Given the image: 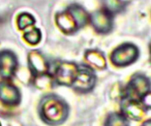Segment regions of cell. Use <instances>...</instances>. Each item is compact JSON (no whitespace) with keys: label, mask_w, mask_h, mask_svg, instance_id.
<instances>
[{"label":"cell","mask_w":151,"mask_h":126,"mask_svg":"<svg viewBox=\"0 0 151 126\" xmlns=\"http://www.w3.org/2000/svg\"><path fill=\"white\" fill-rule=\"evenodd\" d=\"M40 116L42 120L51 125H59L66 120L68 107L57 95H49L40 103Z\"/></svg>","instance_id":"1"},{"label":"cell","mask_w":151,"mask_h":126,"mask_svg":"<svg viewBox=\"0 0 151 126\" xmlns=\"http://www.w3.org/2000/svg\"><path fill=\"white\" fill-rule=\"evenodd\" d=\"M139 50L134 44H124L116 48L111 55V61L116 66H126L138 59Z\"/></svg>","instance_id":"2"},{"label":"cell","mask_w":151,"mask_h":126,"mask_svg":"<svg viewBox=\"0 0 151 126\" xmlns=\"http://www.w3.org/2000/svg\"><path fill=\"white\" fill-rule=\"evenodd\" d=\"M151 83L149 79L144 74H138L134 76L130 80L128 86L126 87L125 98L138 100L139 98H143L150 90Z\"/></svg>","instance_id":"3"},{"label":"cell","mask_w":151,"mask_h":126,"mask_svg":"<svg viewBox=\"0 0 151 126\" xmlns=\"http://www.w3.org/2000/svg\"><path fill=\"white\" fill-rule=\"evenodd\" d=\"M95 74L92 69L88 67H79L78 74L73 83V87L80 92H88L94 87Z\"/></svg>","instance_id":"4"},{"label":"cell","mask_w":151,"mask_h":126,"mask_svg":"<svg viewBox=\"0 0 151 126\" xmlns=\"http://www.w3.org/2000/svg\"><path fill=\"white\" fill-rule=\"evenodd\" d=\"M79 66L73 62H63L60 63L56 68L55 72V80L58 84L61 85H73L77 74H78Z\"/></svg>","instance_id":"5"},{"label":"cell","mask_w":151,"mask_h":126,"mask_svg":"<svg viewBox=\"0 0 151 126\" xmlns=\"http://www.w3.org/2000/svg\"><path fill=\"white\" fill-rule=\"evenodd\" d=\"M91 24L93 28L97 32L101 33H108L112 30L113 27V18L110 13H108L105 9L97 11L92 14L90 18Z\"/></svg>","instance_id":"6"},{"label":"cell","mask_w":151,"mask_h":126,"mask_svg":"<svg viewBox=\"0 0 151 126\" xmlns=\"http://www.w3.org/2000/svg\"><path fill=\"white\" fill-rule=\"evenodd\" d=\"M122 112L127 119L141 120L145 115V107L138 102V100L125 98L122 102Z\"/></svg>","instance_id":"7"},{"label":"cell","mask_w":151,"mask_h":126,"mask_svg":"<svg viewBox=\"0 0 151 126\" xmlns=\"http://www.w3.org/2000/svg\"><path fill=\"white\" fill-rule=\"evenodd\" d=\"M17 66L16 57L12 53L4 52L0 54V74L5 78H9L15 72Z\"/></svg>","instance_id":"8"},{"label":"cell","mask_w":151,"mask_h":126,"mask_svg":"<svg viewBox=\"0 0 151 126\" xmlns=\"http://www.w3.org/2000/svg\"><path fill=\"white\" fill-rule=\"evenodd\" d=\"M0 98L7 105H16L19 102L20 94L17 88L9 84H0Z\"/></svg>","instance_id":"9"},{"label":"cell","mask_w":151,"mask_h":126,"mask_svg":"<svg viewBox=\"0 0 151 126\" xmlns=\"http://www.w3.org/2000/svg\"><path fill=\"white\" fill-rule=\"evenodd\" d=\"M56 21L58 26L66 33H73L76 30H78V26L77 23L75 22L73 18L69 14L68 11H63V13H59L56 16Z\"/></svg>","instance_id":"10"},{"label":"cell","mask_w":151,"mask_h":126,"mask_svg":"<svg viewBox=\"0 0 151 126\" xmlns=\"http://www.w3.org/2000/svg\"><path fill=\"white\" fill-rule=\"evenodd\" d=\"M67 11H69V14L71 15V17L73 18L75 22L77 23L78 28H81L83 26H85L88 21V15L87 11L83 9L82 6L77 4H73L67 9Z\"/></svg>","instance_id":"11"},{"label":"cell","mask_w":151,"mask_h":126,"mask_svg":"<svg viewBox=\"0 0 151 126\" xmlns=\"http://www.w3.org/2000/svg\"><path fill=\"white\" fill-rule=\"evenodd\" d=\"M30 65L31 68L37 74H42L48 70V64H47L45 58L42 56V54L37 52H33L30 54L29 57Z\"/></svg>","instance_id":"12"},{"label":"cell","mask_w":151,"mask_h":126,"mask_svg":"<svg viewBox=\"0 0 151 126\" xmlns=\"http://www.w3.org/2000/svg\"><path fill=\"white\" fill-rule=\"evenodd\" d=\"M85 58L96 68L103 69L106 67V59L104 57V54H101L99 51H88L85 55Z\"/></svg>","instance_id":"13"},{"label":"cell","mask_w":151,"mask_h":126,"mask_svg":"<svg viewBox=\"0 0 151 126\" xmlns=\"http://www.w3.org/2000/svg\"><path fill=\"white\" fill-rule=\"evenodd\" d=\"M105 126H128V119L120 113H112L106 120Z\"/></svg>","instance_id":"14"},{"label":"cell","mask_w":151,"mask_h":126,"mask_svg":"<svg viewBox=\"0 0 151 126\" xmlns=\"http://www.w3.org/2000/svg\"><path fill=\"white\" fill-rule=\"evenodd\" d=\"M103 3L104 9L111 15L120 13L124 7V3L122 2V0H104Z\"/></svg>","instance_id":"15"},{"label":"cell","mask_w":151,"mask_h":126,"mask_svg":"<svg viewBox=\"0 0 151 126\" xmlns=\"http://www.w3.org/2000/svg\"><path fill=\"white\" fill-rule=\"evenodd\" d=\"M34 24V18L29 14H22L18 18V25L20 29H25Z\"/></svg>","instance_id":"16"},{"label":"cell","mask_w":151,"mask_h":126,"mask_svg":"<svg viewBox=\"0 0 151 126\" xmlns=\"http://www.w3.org/2000/svg\"><path fill=\"white\" fill-rule=\"evenodd\" d=\"M24 37H25V39L27 40L30 44H36L40 42V38H42V33H40V31L38 29L34 28V29L28 31L27 33L24 35Z\"/></svg>","instance_id":"17"},{"label":"cell","mask_w":151,"mask_h":126,"mask_svg":"<svg viewBox=\"0 0 151 126\" xmlns=\"http://www.w3.org/2000/svg\"><path fill=\"white\" fill-rule=\"evenodd\" d=\"M143 105H144L145 107H149V109H151V93H147L146 95H145L144 97H143Z\"/></svg>","instance_id":"18"},{"label":"cell","mask_w":151,"mask_h":126,"mask_svg":"<svg viewBox=\"0 0 151 126\" xmlns=\"http://www.w3.org/2000/svg\"><path fill=\"white\" fill-rule=\"evenodd\" d=\"M142 126H151V120H147L142 124Z\"/></svg>","instance_id":"19"},{"label":"cell","mask_w":151,"mask_h":126,"mask_svg":"<svg viewBox=\"0 0 151 126\" xmlns=\"http://www.w3.org/2000/svg\"><path fill=\"white\" fill-rule=\"evenodd\" d=\"M150 52H151V46H150Z\"/></svg>","instance_id":"20"}]
</instances>
